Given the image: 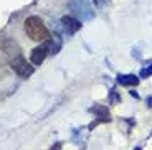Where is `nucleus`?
<instances>
[{
  "mask_svg": "<svg viewBox=\"0 0 152 150\" xmlns=\"http://www.w3.org/2000/svg\"><path fill=\"white\" fill-rule=\"evenodd\" d=\"M25 31L33 42H48L50 40V31L46 25L43 23L42 18H38L35 15L25 20Z\"/></svg>",
  "mask_w": 152,
  "mask_h": 150,
  "instance_id": "1",
  "label": "nucleus"
},
{
  "mask_svg": "<svg viewBox=\"0 0 152 150\" xmlns=\"http://www.w3.org/2000/svg\"><path fill=\"white\" fill-rule=\"evenodd\" d=\"M10 66H12V69H13L18 76H22V78H28V76L33 74V66H31L30 63H27V60L22 58V56L12 60Z\"/></svg>",
  "mask_w": 152,
  "mask_h": 150,
  "instance_id": "2",
  "label": "nucleus"
},
{
  "mask_svg": "<svg viewBox=\"0 0 152 150\" xmlns=\"http://www.w3.org/2000/svg\"><path fill=\"white\" fill-rule=\"evenodd\" d=\"M71 8L76 12V13H80V17L84 18V20H89L93 15H94V13H93V8L89 7V4H88L86 0H73Z\"/></svg>",
  "mask_w": 152,
  "mask_h": 150,
  "instance_id": "3",
  "label": "nucleus"
},
{
  "mask_svg": "<svg viewBox=\"0 0 152 150\" xmlns=\"http://www.w3.org/2000/svg\"><path fill=\"white\" fill-rule=\"evenodd\" d=\"M46 55H48V43L45 42V45L42 46H37V48L31 51V56H30V61L33 64H42L45 61Z\"/></svg>",
  "mask_w": 152,
  "mask_h": 150,
  "instance_id": "4",
  "label": "nucleus"
},
{
  "mask_svg": "<svg viewBox=\"0 0 152 150\" xmlns=\"http://www.w3.org/2000/svg\"><path fill=\"white\" fill-rule=\"evenodd\" d=\"M61 23H63V26H65L69 33H75V31H78L81 28L80 20L75 18V17H71V15H65L63 18H61Z\"/></svg>",
  "mask_w": 152,
  "mask_h": 150,
  "instance_id": "5",
  "label": "nucleus"
},
{
  "mask_svg": "<svg viewBox=\"0 0 152 150\" xmlns=\"http://www.w3.org/2000/svg\"><path fill=\"white\" fill-rule=\"evenodd\" d=\"M118 83L122 84V86H137L139 84V78L134 74H119Z\"/></svg>",
  "mask_w": 152,
  "mask_h": 150,
  "instance_id": "6",
  "label": "nucleus"
},
{
  "mask_svg": "<svg viewBox=\"0 0 152 150\" xmlns=\"http://www.w3.org/2000/svg\"><path fill=\"white\" fill-rule=\"evenodd\" d=\"M91 112L96 114L98 119L103 120V122H109V120H111L109 112H107V109L104 107V106H94V107H91Z\"/></svg>",
  "mask_w": 152,
  "mask_h": 150,
  "instance_id": "7",
  "label": "nucleus"
},
{
  "mask_svg": "<svg viewBox=\"0 0 152 150\" xmlns=\"http://www.w3.org/2000/svg\"><path fill=\"white\" fill-rule=\"evenodd\" d=\"M149 76H152V63L149 66L142 68V71H141V78H149Z\"/></svg>",
  "mask_w": 152,
  "mask_h": 150,
  "instance_id": "8",
  "label": "nucleus"
},
{
  "mask_svg": "<svg viewBox=\"0 0 152 150\" xmlns=\"http://www.w3.org/2000/svg\"><path fill=\"white\" fill-rule=\"evenodd\" d=\"M50 150H61V142H58L56 145H55V149H50Z\"/></svg>",
  "mask_w": 152,
  "mask_h": 150,
  "instance_id": "9",
  "label": "nucleus"
},
{
  "mask_svg": "<svg viewBox=\"0 0 152 150\" xmlns=\"http://www.w3.org/2000/svg\"><path fill=\"white\" fill-rule=\"evenodd\" d=\"M147 106H149V107H152V98H147Z\"/></svg>",
  "mask_w": 152,
  "mask_h": 150,
  "instance_id": "10",
  "label": "nucleus"
},
{
  "mask_svg": "<svg viewBox=\"0 0 152 150\" xmlns=\"http://www.w3.org/2000/svg\"><path fill=\"white\" fill-rule=\"evenodd\" d=\"M134 150H142V149H141V147H136V149H134Z\"/></svg>",
  "mask_w": 152,
  "mask_h": 150,
  "instance_id": "11",
  "label": "nucleus"
}]
</instances>
